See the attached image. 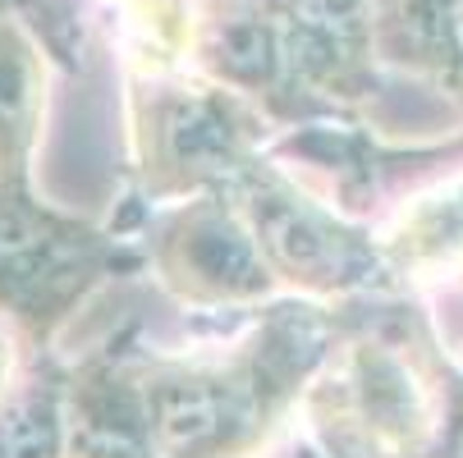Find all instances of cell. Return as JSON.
<instances>
[{"instance_id": "cell-3", "label": "cell", "mask_w": 463, "mask_h": 458, "mask_svg": "<svg viewBox=\"0 0 463 458\" xmlns=\"http://www.w3.org/2000/svg\"><path fill=\"white\" fill-rule=\"evenodd\" d=\"M261 229H267V243L276 248V257L303 276H326L340 261L335 243H330L307 216H298L294 207H267L261 211Z\"/></svg>"}, {"instance_id": "cell-4", "label": "cell", "mask_w": 463, "mask_h": 458, "mask_svg": "<svg viewBox=\"0 0 463 458\" xmlns=\"http://www.w3.org/2000/svg\"><path fill=\"white\" fill-rule=\"evenodd\" d=\"M156 426H161L165 440L188 444V440L207 435V431L216 426V404H212L207 395H188V389H175V395H165L161 408H156Z\"/></svg>"}, {"instance_id": "cell-1", "label": "cell", "mask_w": 463, "mask_h": 458, "mask_svg": "<svg viewBox=\"0 0 463 458\" xmlns=\"http://www.w3.org/2000/svg\"><path fill=\"white\" fill-rule=\"evenodd\" d=\"M92 266V243L24 192H0V312L46 321Z\"/></svg>"}, {"instance_id": "cell-6", "label": "cell", "mask_w": 463, "mask_h": 458, "mask_svg": "<svg viewBox=\"0 0 463 458\" xmlns=\"http://www.w3.org/2000/svg\"><path fill=\"white\" fill-rule=\"evenodd\" d=\"M458 458H463V435H458Z\"/></svg>"}, {"instance_id": "cell-2", "label": "cell", "mask_w": 463, "mask_h": 458, "mask_svg": "<svg viewBox=\"0 0 463 458\" xmlns=\"http://www.w3.org/2000/svg\"><path fill=\"white\" fill-rule=\"evenodd\" d=\"M37 119H42L37 46L14 19H0V192H24Z\"/></svg>"}, {"instance_id": "cell-5", "label": "cell", "mask_w": 463, "mask_h": 458, "mask_svg": "<svg viewBox=\"0 0 463 458\" xmlns=\"http://www.w3.org/2000/svg\"><path fill=\"white\" fill-rule=\"evenodd\" d=\"M14 10H24V0H0V19H10Z\"/></svg>"}, {"instance_id": "cell-7", "label": "cell", "mask_w": 463, "mask_h": 458, "mask_svg": "<svg viewBox=\"0 0 463 458\" xmlns=\"http://www.w3.org/2000/svg\"><path fill=\"white\" fill-rule=\"evenodd\" d=\"M28 5H33V0H24V10H28Z\"/></svg>"}]
</instances>
